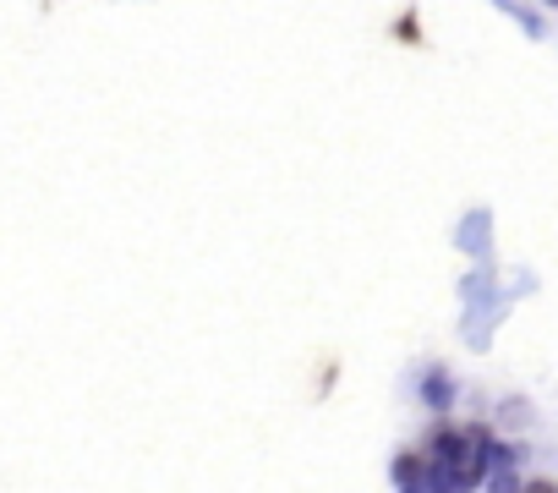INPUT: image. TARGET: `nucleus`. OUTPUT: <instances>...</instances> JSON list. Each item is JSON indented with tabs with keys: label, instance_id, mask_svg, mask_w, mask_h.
<instances>
[{
	"label": "nucleus",
	"instance_id": "nucleus-1",
	"mask_svg": "<svg viewBox=\"0 0 558 493\" xmlns=\"http://www.w3.org/2000/svg\"><path fill=\"white\" fill-rule=\"evenodd\" d=\"M487 225H493V214H487V208H476V214H465V219H460V236H454V241L465 246L471 258H487Z\"/></svg>",
	"mask_w": 558,
	"mask_h": 493
},
{
	"label": "nucleus",
	"instance_id": "nucleus-2",
	"mask_svg": "<svg viewBox=\"0 0 558 493\" xmlns=\"http://www.w3.org/2000/svg\"><path fill=\"white\" fill-rule=\"evenodd\" d=\"M422 400H427L433 411H449V406H454V378H449L444 368H427V373H422Z\"/></svg>",
	"mask_w": 558,
	"mask_h": 493
},
{
	"label": "nucleus",
	"instance_id": "nucleus-5",
	"mask_svg": "<svg viewBox=\"0 0 558 493\" xmlns=\"http://www.w3.org/2000/svg\"><path fill=\"white\" fill-rule=\"evenodd\" d=\"M520 493H558V482L553 477H531V482H520Z\"/></svg>",
	"mask_w": 558,
	"mask_h": 493
},
{
	"label": "nucleus",
	"instance_id": "nucleus-6",
	"mask_svg": "<svg viewBox=\"0 0 558 493\" xmlns=\"http://www.w3.org/2000/svg\"><path fill=\"white\" fill-rule=\"evenodd\" d=\"M553 7H558V0H553Z\"/></svg>",
	"mask_w": 558,
	"mask_h": 493
},
{
	"label": "nucleus",
	"instance_id": "nucleus-4",
	"mask_svg": "<svg viewBox=\"0 0 558 493\" xmlns=\"http://www.w3.org/2000/svg\"><path fill=\"white\" fill-rule=\"evenodd\" d=\"M395 39H411V45H416V39H422V28H416V17H400V23H395Z\"/></svg>",
	"mask_w": 558,
	"mask_h": 493
},
{
	"label": "nucleus",
	"instance_id": "nucleus-3",
	"mask_svg": "<svg viewBox=\"0 0 558 493\" xmlns=\"http://www.w3.org/2000/svg\"><path fill=\"white\" fill-rule=\"evenodd\" d=\"M487 493H520V477L509 466H498V477H487Z\"/></svg>",
	"mask_w": 558,
	"mask_h": 493
}]
</instances>
